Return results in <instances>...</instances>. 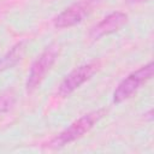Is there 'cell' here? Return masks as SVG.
<instances>
[{"mask_svg": "<svg viewBox=\"0 0 154 154\" xmlns=\"http://www.w3.org/2000/svg\"><path fill=\"white\" fill-rule=\"evenodd\" d=\"M105 114V109H97L94 112H90L88 114H84L79 119H77L75 123H72L67 129H65L63 132H60L52 142L54 147H61L65 146L81 136H83L85 132H88L94 124L101 119V117Z\"/></svg>", "mask_w": 154, "mask_h": 154, "instance_id": "6da1fadb", "label": "cell"}, {"mask_svg": "<svg viewBox=\"0 0 154 154\" xmlns=\"http://www.w3.org/2000/svg\"><path fill=\"white\" fill-rule=\"evenodd\" d=\"M153 71H154L153 63H148L147 65L142 66L137 71H135L131 75H129L125 79H123L118 84L117 89L114 90L113 101L116 103H119V102L129 99L140 88V85L142 83H144V82H147L148 79L152 78Z\"/></svg>", "mask_w": 154, "mask_h": 154, "instance_id": "7a4b0ae2", "label": "cell"}, {"mask_svg": "<svg viewBox=\"0 0 154 154\" xmlns=\"http://www.w3.org/2000/svg\"><path fill=\"white\" fill-rule=\"evenodd\" d=\"M57 57H58V49L55 47H49L35 60L28 75V79H26L28 91H32L42 82L47 72L53 66Z\"/></svg>", "mask_w": 154, "mask_h": 154, "instance_id": "3957f363", "label": "cell"}, {"mask_svg": "<svg viewBox=\"0 0 154 154\" xmlns=\"http://www.w3.org/2000/svg\"><path fill=\"white\" fill-rule=\"evenodd\" d=\"M96 71V66L94 64L82 65L70 72L64 81L60 83L58 88V94L60 96H67L77 88H79L84 82H87Z\"/></svg>", "mask_w": 154, "mask_h": 154, "instance_id": "277c9868", "label": "cell"}, {"mask_svg": "<svg viewBox=\"0 0 154 154\" xmlns=\"http://www.w3.org/2000/svg\"><path fill=\"white\" fill-rule=\"evenodd\" d=\"M90 6L87 1H81L77 4H73L72 6L67 7L65 11H63L60 14H58L54 19V25L59 29L72 26L77 23H79L88 13Z\"/></svg>", "mask_w": 154, "mask_h": 154, "instance_id": "5b68a950", "label": "cell"}, {"mask_svg": "<svg viewBox=\"0 0 154 154\" xmlns=\"http://www.w3.org/2000/svg\"><path fill=\"white\" fill-rule=\"evenodd\" d=\"M128 20V16L123 12H113L111 14H108L107 17H105L100 23H97L91 32L90 36L93 38H100L105 35L112 34L117 30H119Z\"/></svg>", "mask_w": 154, "mask_h": 154, "instance_id": "8992f818", "label": "cell"}, {"mask_svg": "<svg viewBox=\"0 0 154 154\" xmlns=\"http://www.w3.org/2000/svg\"><path fill=\"white\" fill-rule=\"evenodd\" d=\"M24 53V43L19 42L16 46H13L1 59H0V71H4L6 69H10L14 66L20 59Z\"/></svg>", "mask_w": 154, "mask_h": 154, "instance_id": "52a82bcc", "label": "cell"}, {"mask_svg": "<svg viewBox=\"0 0 154 154\" xmlns=\"http://www.w3.org/2000/svg\"><path fill=\"white\" fill-rule=\"evenodd\" d=\"M7 106H8L7 101H5V99H1V100H0V111L5 109V108H6Z\"/></svg>", "mask_w": 154, "mask_h": 154, "instance_id": "ba28073f", "label": "cell"}, {"mask_svg": "<svg viewBox=\"0 0 154 154\" xmlns=\"http://www.w3.org/2000/svg\"><path fill=\"white\" fill-rule=\"evenodd\" d=\"M131 2H143V1H147V0H129Z\"/></svg>", "mask_w": 154, "mask_h": 154, "instance_id": "9c48e42d", "label": "cell"}]
</instances>
